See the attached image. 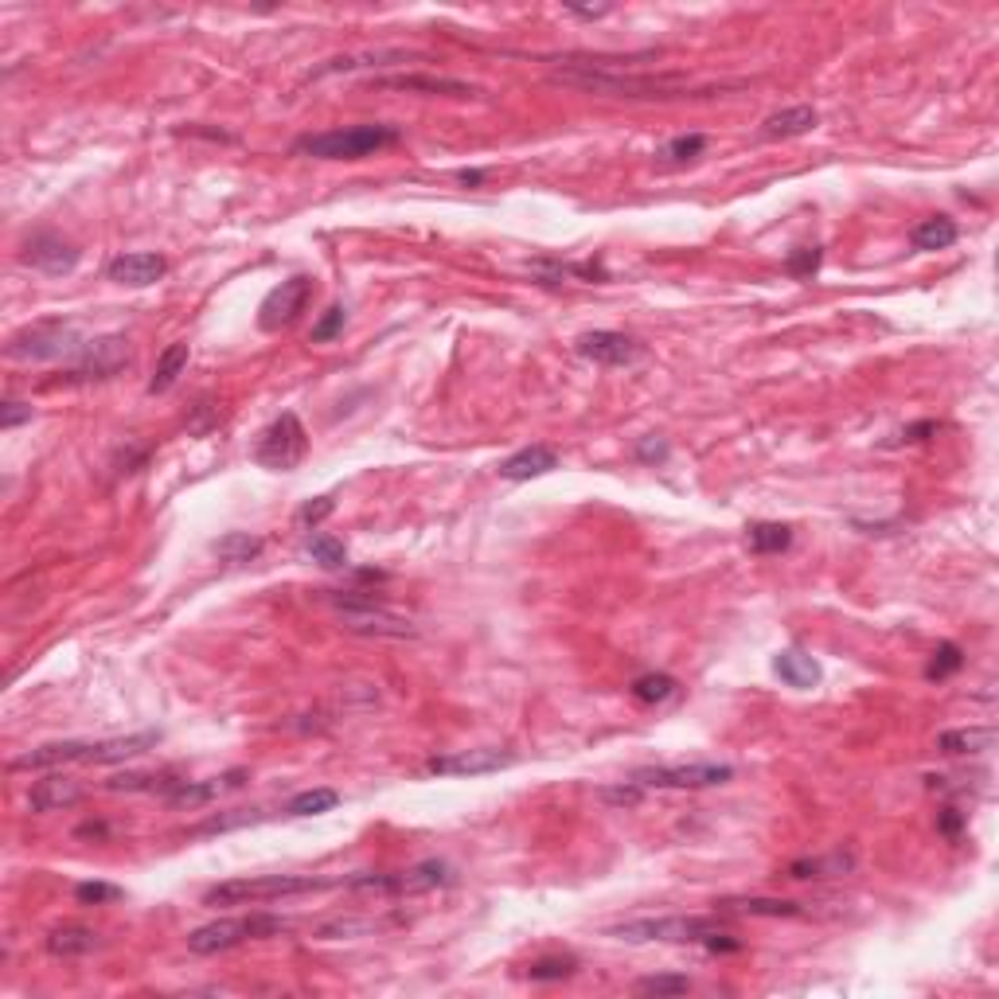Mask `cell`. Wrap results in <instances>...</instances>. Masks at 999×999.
Wrapping results in <instances>:
<instances>
[{
  "label": "cell",
  "mask_w": 999,
  "mask_h": 999,
  "mask_svg": "<svg viewBox=\"0 0 999 999\" xmlns=\"http://www.w3.org/2000/svg\"><path fill=\"white\" fill-rule=\"evenodd\" d=\"M87 340L78 336V329L71 321H39L31 329L16 332L9 340L4 356L16 359V363H51V359H75L82 351Z\"/></svg>",
  "instance_id": "8992f818"
},
{
  "label": "cell",
  "mask_w": 999,
  "mask_h": 999,
  "mask_svg": "<svg viewBox=\"0 0 999 999\" xmlns=\"http://www.w3.org/2000/svg\"><path fill=\"white\" fill-rule=\"evenodd\" d=\"M305 554H309L317 566H324V571H344V566H348V547L324 531H312L309 539H305Z\"/></svg>",
  "instance_id": "1f68e13d"
},
{
  "label": "cell",
  "mask_w": 999,
  "mask_h": 999,
  "mask_svg": "<svg viewBox=\"0 0 999 999\" xmlns=\"http://www.w3.org/2000/svg\"><path fill=\"white\" fill-rule=\"evenodd\" d=\"M637 457H641V461H664V457H668V446H664L661 437H644L641 446H637Z\"/></svg>",
  "instance_id": "681fc988"
},
{
  "label": "cell",
  "mask_w": 999,
  "mask_h": 999,
  "mask_svg": "<svg viewBox=\"0 0 999 999\" xmlns=\"http://www.w3.org/2000/svg\"><path fill=\"white\" fill-rule=\"evenodd\" d=\"M246 785V769H231L223 777H212V781H176V789L168 793V805L172 808H200L215 796L231 793V789Z\"/></svg>",
  "instance_id": "ac0fdd59"
},
{
  "label": "cell",
  "mask_w": 999,
  "mask_h": 999,
  "mask_svg": "<svg viewBox=\"0 0 999 999\" xmlns=\"http://www.w3.org/2000/svg\"><path fill=\"white\" fill-rule=\"evenodd\" d=\"M78 801H82V785H78L75 777H63V773H48L43 781H36L28 793V808L31 812H63V808H75Z\"/></svg>",
  "instance_id": "d6986e66"
},
{
  "label": "cell",
  "mask_w": 999,
  "mask_h": 999,
  "mask_svg": "<svg viewBox=\"0 0 999 999\" xmlns=\"http://www.w3.org/2000/svg\"><path fill=\"white\" fill-rule=\"evenodd\" d=\"M718 933V922L710 918H641V922L613 925L610 937L622 942H676V945H703Z\"/></svg>",
  "instance_id": "30bf717a"
},
{
  "label": "cell",
  "mask_w": 999,
  "mask_h": 999,
  "mask_svg": "<svg viewBox=\"0 0 999 999\" xmlns=\"http://www.w3.org/2000/svg\"><path fill=\"white\" fill-rule=\"evenodd\" d=\"M188 356H192V348H188V340H176V344H168V348L161 351V359H156L153 379H149V395H165V390H172V387H176V379L184 375Z\"/></svg>",
  "instance_id": "4316f807"
},
{
  "label": "cell",
  "mask_w": 999,
  "mask_h": 999,
  "mask_svg": "<svg viewBox=\"0 0 999 999\" xmlns=\"http://www.w3.org/2000/svg\"><path fill=\"white\" fill-rule=\"evenodd\" d=\"M24 266H31V270L48 273V278H63V273H71L78 266V258H82V251H78L71 239H63V234L55 231H39L31 234L28 243H24Z\"/></svg>",
  "instance_id": "5bb4252c"
},
{
  "label": "cell",
  "mask_w": 999,
  "mask_h": 999,
  "mask_svg": "<svg viewBox=\"0 0 999 999\" xmlns=\"http://www.w3.org/2000/svg\"><path fill=\"white\" fill-rule=\"evenodd\" d=\"M129 359H133V351H129V340L121 336V332H110V336L87 340V344H82V351L71 359V368L63 371V379H59V383H67V387H82V383H106V379H114L117 371L129 368Z\"/></svg>",
  "instance_id": "52a82bcc"
},
{
  "label": "cell",
  "mask_w": 999,
  "mask_h": 999,
  "mask_svg": "<svg viewBox=\"0 0 999 999\" xmlns=\"http://www.w3.org/2000/svg\"><path fill=\"white\" fill-rule=\"evenodd\" d=\"M324 602L336 605L344 629L356 637H379V641H410L418 625L390 610L375 590H324Z\"/></svg>",
  "instance_id": "7a4b0ae2"
},
{
  "label": "cell",
  "mask_w": 999,
  "mask_h": 999,
  "mask_svg": "<svg viewBox=\"0 0 999 999\" xmlns=\"http://www.w3.org/2000/svg\"><path fill=\"white\" fill-rule=\"evenodd\" d=\"M168 273V262L153 251H133V254H117L114 262L106 266V278L117 285H133V290H145L156 285Z\"/></svg>",
  "instance_id": "e0dca14e"
},
{
  "label": "cell",
  "mask_w": 999,
  "mask_h": 999,
  "mask_svg": "<svg viewBox=\"0 0 999 999\" xmlns=\"http://www.w3.org/2000/svg\"><path fill=\"white\" fill-rule=\"evenodd\" d=\"M102 945L90 925H59V930L48 933V952L51 957H63V961H75V957H87Z\"/></svg>",
  "instance_id": "d4e9b609"
},
{
  "label": "cell",
  "mask_w": 999,
  "mask_h": 999,
  "mask_svg": "<svg viewBox=\"0 0 999 999\" xmlns=\"http://www.w3.org/2000/svg\"><path fill=\"white\" fill-rule=\"evenodd\" d=\"M485 180V172H461V184H481Z\"/></svg>",
  "instance_id": "816d5d0a"
},
{
  "label": "cell",
  "mask_w": 999,
  "mask_h": 999,
  "mask_svg": "<svg viewBox=\"0 0 999 999\" xmlns=\"http://www.w3.org/2000/svg\"><path fill=\"white\" fill-rule=\"evenodd\" d=\"M637 991H641V996H683V991H691V981L688 976H679V972H664V976H644V981H637Z\"/></svg>",
  "instance_id": "60d3db41"
},
{
  "label": "cell",
  "mask_w": 999,
  "mask_h": 999,
  "mask_svg": "<svg viewBox=\"0 0 999 999\" xmlns=\"http://www.w3.org/2000/svg\"><path fill=\"white\" fill-rule=\"evenodd\" d=\"M215 554H219L227 566H246L262 554V539H258V535H246V531H231L215 543Z\"/></svg>",
  "instance_id": "4dcf8cb0"
},
{
  "label": "cell",
  "mask_w": 999,
  "mask_h": 999,
  "mask_svg": "<svg viewBox=\"0 0 999 999\" xmlns=\"http://www.w3.org/2000/svg\"><path fill=\"white\" fill-rule=\"evenodd\" d=\"M75 898H78L82 906L117 902V898H121V886H110V883H78V886H75Z\"/></svg>",
  "instance_id": "ee69618b"
},
{
  "label": "cell",
  "mask_w": 999,
  "mask_h": 999,
  "mask_svg": "<svg viewBox=\"0 0 999 999\" xmlns=\"http://www.w3.org/2000/svg\"><path fill=\"white\" fill-rule=\"evenodd\" d=\"M312 293H317V282H312L309 273H293L282 285H273V290L266 293V302L258 305V324H262V332L290 329V324L309 309Z\"/></svg>",
  "instance_id": "8fae6325"
},
{
  "label": "cell",
  "mask_w": 999,
  "mask_h": 999,
  "mask_svg": "<svg viewBox=\"0 0 999 999\" xmlns=\"http://www.w3.org/2000/svg\"><path fill=\"white\" fill-rule=\"evenodd\" d=\"M773 671L781 676V683H789V688L796 691H808L820 683V664L808 656V652L801 649H785L773 656Z\"/></svg>",
  "instance_id": "cb8c5ba5"
},
{
  "label": "cell",
  "mask_w": 999,
  "mask_h": 999,
  "mask_svg": "<svg viewBox=\"0 0 999 999\" xmlns=\"http://www.w3.org/2000/svg\"><path fill=\"white\" fill-rule=\"evenodd\" d=\"M991 746H996V730H991V727L945 730V734L937 738V750H942V754H952V757L984 754V750H991Z\"/></svg>",
  "instance_id": "83f0119b"
},
{
  "label": "cell",
  "mask_w": 999,
  "mask_h": 999,
  "mask_svg": "<svg viewBox=\"0 0 999 999\" xmlns=\"http://www.w3.org/2000/svg\"><path fill=\"white\" fill-rule=\"evenodd\" d=\"M816 121H820V114H816L812 106H789V110H777V114H769L766 121H761V137L766 141H789V137H805L816 129Z\"/></svg>",
  "instance_id": "44dd1931"
},
{
  "label": "cell",
  "mask_w": 999,
  "mask_h": 999,
  "mask_svg": "<svg viewBox=\"0 0 999 999\" xmlns=\"http://www.w3.org/2000/svg\"><path fill=\"white\" fill-rule=\"evenodd\" d=\"M722 913H742V918H801L805 906L789 898H722L715 902Z\"/></svg>",
  "instance_id": "484cf974"
},
{
  "label": "cell",
  "mask_w": 999,
  "mask_h": 999,
  "mask_svg": "<svg viewBox=\"0 0 999 999\" xmlns=\"http://www.w3.org/2000/svg\"><path fill=\"white\" fill-rule=\"evenodd\" d=\"M937 430H942V422H933V418H922V422H913V426L898 430L891 446H918V441H930V437H937Z\"/></svg>",
  "instance_id": "f6af8a7d"
},
{
  "label": "cell",
  "mask_w": 999,
  "mask_h": 999,
  "mask_svg": "<svg viewBox=\"0 0 999 999\" xmlns=\"http://www.w3.org/2000/svg\"><path fill=\"white\" fill-rule=\"evenodd\" d=\"M340 886V879H312V874H254V879H231L204 894V906H258L278 902V898H297V894L329 891Z\"/></svg>",
  "instance_id": "3957f363"
},
{
  "label": "cell",
  "mask_w": 999,
  "mask_h": 999,
  "mask_svg": "<svg viewBox=\"0 0 999 999\" xmlns=\"http://www.w3.org/2000/svg\"><path fill=\"white\" fill-rule=\"evenodd\" d=\"M566 12L578 20H602V16H610V4H598V9H566Z\"/></svg>",
  "instance_id": "f907efd6"
},
{
  "label": "cell",
  "mask_w": 999,
  "mask_h": 999,
  "mask_svg": "<svg viewBox=\"0 0 999 999\" xmlns=\"http://www.w3.org/2000/svg\"><path fill=\"white\" fill-rule=\"evenodd\" d=\"M379 90H407V94H426V98H476L481 87L461 82V78L446 75H383L371 78Z\"/></svg>",
  "instance_id": "2e32d148"
},
{
  "label": "cell",
  "mask_w": 999,
  "mask_h": 999,
  "mask_svg": "<svg viewBox=\"0 0 999 999\" xmlns=\"http://www.w3.org/2000/svg\"><path fill=\"white\" fill-rule=\"evenodd\" d=\"M730 777H734V769L730 766H718V761H695V766L637 769V773H629V781H637V785L649 793V789H715V785H727Z\"/></svg>",
  "instance_id": "7c38bea8"
},
{
  "label": "cell",
  "mask_w": 999,
  "mask_h": 999,
  "mask_svg": "<svg viewBox=\"0 0 999 999\" xmlns=\"http://www.w3.org/2000/svg\"><path fill=\"white\" fill-rule=\"evenodd\" d=\"M554 469H559V453L551 446H527L508 457V461H500V476L504 481H535V476H547Z\"/></svg>",
  "instance_id": "ffe728a7"
},
{
  "label": "cell",
  "mask_w": 999,
  "mask_h": 999,
  "mask_svg": "<svg viewBox=\"0 0 999 999\" xmlns=\"http://www.w3.org/2000/svg\"><path fill=\"white\" fill-rule=\"evenodd\" d=\"M31 414H36V410H31L28 402H16V398H9V402L0 407V426L16 430L20 422H31Z\"/></svg>",
  "instance_id": "7dc6e473"
},
{
  "label": "cell",
  "mask_w": 999,
  "mask_h": 999,
  "mask_svg": "<svg viewBox=\"0 0 999 999\" xmlns=\"http://www.w3.org/2000/svg\"><path fill=\"white\" fill-rule=\"evenodd\" d=\"M961 668H964V652H961V644L945 641L942 649L933 652L930 668H925V679H930V683H942V679H949L952 671H961Z\"/></svg>",
  "instance_id": "74e56055"
},
{
  "label": "cell",
  "mask_w": 999,
  "mask_h": 999,
  "mask_svg": "<svg viewBox=\"0 0 999 999\" xmlns=\"http://www.w3.org/2000/svg\"><path fill=\"white\" fill-rule=\"evenodd\" d=\"M746 543L754 554H781L793 547V527L789 524H750Z\"/></svg>",
  "instance_id": "f546056e"
},
{
  "label": "cell",
  "mask_w": 999,
  "mask_h": 999,
  "mask_svg": "<svg viewBox=\"0 0 999 999\" xmlns=\"http://www.w3.org/2000/svg\"><path fill=\"white\" fill-rule=\"evenodd\" d=\"M332 512H336V500H332V496H317V500H305V504L297 508L293 524L302 527V531H317Z\"/></svg>",
  "instance_id": "ab89813d"
},
{
  "label": "cell",
  "mask_w": 999,
  "mask_h": 999,
  "mask_svg": "<svg viewBox=\"0 0 999 999\" xmlns=\"http://www.w3.org/2000/svg\"><path fill=\"white\" fill-rule=\"evenodd\" d=\"M820 262H824V251H820V246H796L785 258V270H789V278H812V273L820 270Z\"/></svg>",
  "instance_id": "b9f144b4"
},
{
  "label": "cell",
  "mask_w": 999,
  "mask_h": 999,
  "mask_svg": "<svg viewBox=\"0 0 999 999\" xmlns=\"http://www.w3.org/2000/svg\"><path fill=\"white\" fill-rule=\"evenodd\" d=\"M258 820H266V812H251V808H239V812H227V816H212V820H204L200 828H192V835H215V832H231V828H246V824H258Z\"/></svg>",
  "instance_id": "f35d334b"
},
{
  "label": "cell",
  "mask_w": 999,
  "mask_h": 999,
  "mask_svg": "<svg viewBox=\"0 0 999 999\" xmlns=\"http://www.w3.org/2000/svg\"><path fill=\"white\" fill-rule=\"evenodd\" d=\"M574 972H578V961H574V957H543V961L527 964V981L554 984V981H571Z\"/></svg>",
  "instance_id": "d590c367"
},
{
  "label": "cell",
  "mask_w": 999,
  "mask_h": 999,
  "mask_svg": "<svg viewBox=\"0 0 999 999\" xmlns=\"http://www.w3.org/2000/svg\"><path fill=\"white\" fill-rule=\"evenodd\" d=\"M554 82L590 90V94L610 98H679L688 94V78L683 75H625L613 63H571V67L554 71Z\"/></svg>",
  "instance_id": "6da1fadb"
},
{
  "label": "cell",
  "mask_w": 999,
  "mask_h": 999,
  "mask_svg": "<svg viewBox=\"0 0 999 999\" xmlns=\"http://www.w3.org/2000/svg\"><path fill=\"white\" fill-rule=\"evenodd\" d=\"M305 449H309V434H305L302 418L285 410L270 422V426L258 434V446H254V461L273 473H290L305 461Z\"/></svg>",
  "instance_id": "ba28073f"
},
{
  "label": "cell",
  "mask_w": 999,
  "mask_h": 999,
  "mask_svg": "<svg viewBox=\"0 0 999 999\" xmlns=\"http://www.w3.org/2000/svg\"><path fill=\"white\" fill-rule=\"evenodd\" d=\"M605 801V805H622V808H632V805H641V796H644V789L637 785V781H622V785H610V789H602L598 793Z\"/></svg>",
  "instance_id": "bcb514c9"
},
{
  "label": "cell",
  "mask_w": 999,
  "mask_h": 999,
  "mask_svg": "<svg viewBox=\"0 0 999 999\" xmlns=\"http://www.w3.org/2000/svg\"><path fill=\"white\" fill-rule=\"evenodd\" d=\"M703 149H707V137H703V133L671 137L668 145L661 149V161H664V165H688V161L703 156Z\"/></svg>",
  "instance_id": "8d00e7d4"
},
{
  "label": "cell",
  "mask_w": 999,
  "mask_h": 999,
  "mask_svg": "<svg viewBox=\"0 0 999 999\" xmlns=\"http://www.w3.org/2000/svg\"><path fill=\"white\" fill-rule=\"evenodd\" d=\"M402 141V129L395 126H348V129H324V133L297 137L293 153L317 156V161H359L379 149H390Z\"/></svg>",
  "instance_id": "277c9868"
},
{
  "label": "cell",
  "mask_w": 999,
  "mask_h": 999,
  "mask_svg": "<svg viewBox=\"0 0 999 999\" xmlns=\"http://www.w3.org/2000/svg\"><path fill=\"white\" fill-rule=\"evenodd\" d=\"M344 324H348V309H344V305H329L321 321L312 324V344H329V340H336L340 332H344Z\"/></svg>",
  "instance_id": "7bdbcfd3"
},
{
  "label": "cell",
  "mask_w": 999,
  "mask_h": 999,
  "mask_svg": "<svg viewBox=\"0 0 999 999\" xmlns=\"http://www.w3.org/2000/svg\"><path fill=\"white\" fill-rule=\"evenodd\" d=\"M290 930L285 918L278 913H246V918H223V922L200 925V930L188 933V949L195 957H212V952H227L239 949L246 942H266V937H278V933Z\"/></svg>",
  "instance_id": "5b68a950"
},
{
  "label": "cell",
  "mask_w": 999,
  "mask_h": 999,
  "mask_svg": "<svg viewBox=\"0 0 999 999\" xmlns=\"http://www.w3.org/2000/svg\"><path fill=\"white\" fill-rule=\"evenodd\" d=\"M632 699L637 703H644V707H656V703H668L671 695L679 691V683L671 676H664V671H649V676H637L632 679Z\"/></svg>",
  "instance_id": "836d02e7"
},
{
  "label": "cell",
  "mask_w": 999,
  "mask_h": 999,
  "mask_svg": "<svg viewBox=\"0 0 999 999\" xmlns=\"http://www.w3.org/2000/svg\"><path fill=\"white\" fill-rule=\"evenodd\" d=\"M418 59L414 51H359V55H336L329 63L312 71L309 78H324V75H351V71H368V67H387V63H407Z\"/></svg>",
  "instance_id": "7402d4cb"
},
{
  "label": "cell",
  "mask_w": 999,
  "mask_h": 999,
  "mask_svg": "<svg viewBox=\"0 0 999 999\" xmlns=\"http://www.w3.org/2000/svg\"><path fill=\"white\" fill-rule=\"evenodd\" d=\"M340 805V793L336 789H309V793H297L285 805V816H321V812H332V808Z\"/></svg>",
  "instance_id": "e575fe53"
},
{
  "label": "cell",
  "mask_w": 999,
  "mask_h": 999,
  "mask_svg": "<svg viewBox=\"0 0 999 999\" xmlns=\"http://www.w3.org/2000/svg\"><path fill=\"white\" fill-rule=\"evenodd\" d=\"M453 883V871L437 859L410 867V871H395V874H356V879H340V886L348 891H371V894H387V898H402V894H426L437 886Z\"/></svg>",
  "instance_id": "9c48e42d"
},
{
  "label": "cell",
  "mask_w": 999,
  "mask_h": 999,
  "mask_svg": "<svg viewBox=\"0 0 999 999\" xmlns=\"http://www.w3.org/2000/svg\"><path fill=\"white\" fill-rule=\"evenodd\" d=\"M964 820H969V816H964V812H957V808H945V812L937 816V832H942V835H949V840H961V832H964Z\"/></svg>",
  "instance_id": "c3c4849f"
},
{
  "label": "cell",
  "mask_w": 999,
  "mask_h": 999,
  "mask_svg": "<svg viewBox=\"0 0 999 999\" xmlns=\"http://www.w3.org/2000/svg\"><path fill=\"white\" fill-rule=\"evenodd\" d=\"M515 761L512 750H461V754L430 757L426 773L434 777H476V773H496Z\"/></svg>",
  "instance_id": "9a60e30c"
},
{
  "label": "cell",
  "mask_w": 999,
  "mask_h": 999,
  "mask_svg": "<svg viewBox=\"0 0 999 999\" xmlns=\"http://www.w3.org/2000/svg\"><path fill=\"white\" fill-rule=\"evenodd\" d=\"M574 348H578V356L593 359V363H602V368H629V363H637V359L644 356L641 340L625 336V332H613V329L582 332V336L574 340Z\"/></svg>",
  "instance_id": "4fadbf2b"
},
{
  "label": "cell",
  "mask_w": 999,
  "mask_h": 999,
  "mask_svg": "<svg viewBox=\"0 0 999 999\" xmlns=\"http://www.w3.org/2000/svg\"><path fill=\"white\" fill-rule=\"evenodd\" d=\"M110 793H172L176 781L168 773H117L106 781Z\"/></svg>",
  "instance_id": "d6a6232c"
},
{
  "label": "cell",
  "mask_w": 999,
  "mask_h": 999,
  "mask_svg": "<svg viewBox=\"0 0 999 999\" xmlns=\"http://www.w3.org/2000/svg\"><path fill=\"white\" fill-rule=\"evenodd\" d=\"M855 871V855L851 851H832V855H808V859H796L789 863V879L805 883V879H844Z\"/></svg>",
  "instance_id": "603a6c76"
},
{
  "label": "cell",
  "mask_w": 999,
  "mask_h": 999,
  "mask_svg": "<svg viewBox=\"0 0 999 999\" xmlns=\"http://www.w3.org/2000/svg\"><path fill=\"white\" fill-rule=\"evenodd\" d=\"M957 223H952L949 215H933V219H922V223L913 227L910 231V243H913V251H945V246H952L957 243Z\"/></svg>",
  "instance_id": "f1b7e54d"
}]
</instances>
